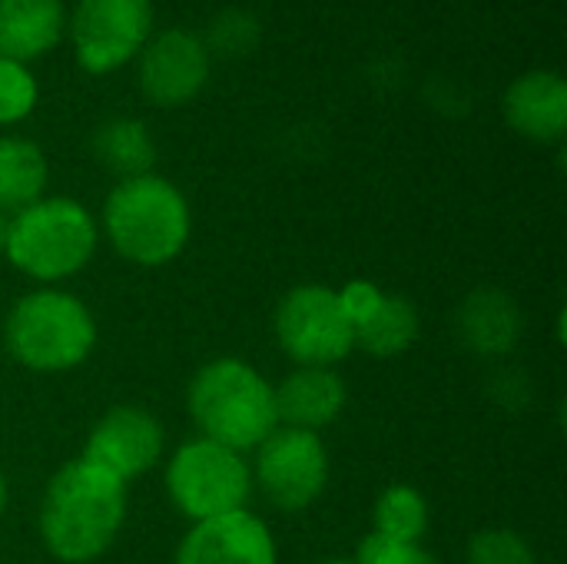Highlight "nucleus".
<instances>
[{"label": "nucleus", "instance_id": "nucleus-17", "mask_svg": "<svg viewBox=\"0 0 567 564\" xmlns=\"http://www.w3.org/2000/svg\"><path fill=\"white\" fill-rule=\"evenodd\" d=\"M90 153L103 170H110L120 180L153 173L156 163V140L143 120L133 116H113L103 120L90 136Z\"/></svg>", "mask_w": 567, "mask_h": 564}, {"label": "nucleus", "instance_id": "nucleus-16", "mask_svg": "<svg viewBox=\"0 0 567 564\" xmlns=\"http://www.w3.org/2000/svg\"><path fill=\"white\" fill-rule=\"evenodd\" d=\"M63 27V0H0V57L37 60L60 43Z\"/></svg>", "mask_w": 567, "mask_h": 564}, {"label": "nucleus", "instance_id": "nucleus-23", "mask_svg": "<svg viewBox=\"0 0 567 564\" xmlns=\"http://www.w3.org/2000/svg\"><path fill=\"white\" fill-rule=\"evenodd\" d=\"M259 40V23L252 13H243V10H226L213 20L209 27V43L206 50H219V53H246L252 50Z\"/></svg>", "mask_w": 567, "mask_h": 564}, {"label": "nucleus", "instance_id": "nucleus-14", "mask_svg": "<svg viewBox=\"0 0 567 564\" xmlns=\"http://www.w3.org/2000/svg\"><path fill=\"white\" fill-rule=\"evenodd\" d=\"M505 123L532 143H561L567 133V83L555 70L522 73L502 96Z\"/></svg>", "mask_w": 567, "mask_h": 564}, {"label": "nucleus", "instance_id": "nucleus-28", "mask_svg": "<svg viewBox=\"0 0 567 564\" xmlns=\"http://www.w3.org/2000/svg\"><path fill=\"white\" fill-rule=\"evenodd\" d=\"M316 564H355L352 558H322V562H316Z\"/></svg>", "mask_w": 567, "mask_h": 564}, {"label": "nucleus", "instance_id": "nucleus-12", "mask_svg": "<svg viewBox=\"0 0 567 564\" xmlns=\"http://www.w3.org/2000/svg\"><path fill=\"white\" fill-rule=\"evenodd\" d=\"M173 564H279L276 535L249 509L196 522L176 545Z\"/></svg>", "mask_w": 567, "mask_h": 564}, {"label": "nucleus", "instance_id": "nucleus-8", "mask_svg": "<svg viewBox=\"0 0 567 564\" xmlns=\"http://www.w3.org/2000/svg\"><path fill=\"white\" fill-rule=\"evenodd\" d=\"M252 452V489H259L262 499L282 515H299L312 509L329 489L332 462L319 432L279 425Z\"/></svg>", "mask_w": 567, "mask_h": 564}, {"label": "nucleus", "instance_id": "nucleus-6", "mask_svg": "<svg viewBox=\"0 0 567 564\" xmlns=\"http://www.w3.org/2000/svg\"><path fill=\"white\" fill-rule=\"evenodd\" d=\"M163 485L173 509L196 525L243 512L252 495V472L243 452L196 435L169 452Z\"/></svg>", "mask_w": 567, "mask_h": 564}, {"label": "nucleus", "instance_id": "nucleus-4", "mask_svg": "<svg viewBox=\"0 0 567 564\" xmlns=\"http://www.w3.org/2000/svg\"><path fill=\"white\" fill-rule=\"evenodd\" d=\"M3 349L37 376L73 372L96 349V316L80 296L60 286H37L10 306Z\"/></svg>", "mask_w": 567, "mask_h": 564}, {"label": "nucleus", "instance_id": "nucleus-27", "mask_svg": "<svg viewBox=\"0 0 567 564\" xmlns=\"http://www.w3.org/2000/svg\"><path fill=\"white\" fill-rule=\"evenodd\" d=\"M7 226H10V216L0 213V256H3V246H7Z\"/></svg>", "mask_w": 567, "mask_h": 564}, {"label": "nucleus", "instance_id": "nucleus-22", "mask_svg": "<svg viewBox=\"0 0 567 564\" xmlns=\"http://www.w3.org/2000/svg\"><path fill=\"white\" fill-rule=\"evenodd\" d=\"M37 76L23 63L0 57V126L27 120L37 106Z\"/></svg>", "mask_w": 567, "mask_h": 564}, {"label": "nucleus", "instance_id": "nucleus-19", "mask_svg": "<svg viewBox=\"0 0 567 564\" xmlns=\"http://www.w3.org/2000/svg\"><path fill=\"white\" fill-rule=\"evenodd\" d=\"M50 166L43 150L23 136H0V213L13 216L43 199Z\"/></svg>", "mask_w": 567, "mask_h": 564}, {"label": "nucleus", "instance_id": "nucleus-20", "mask_svg": "<svg viewBox=\"0 0 567 564\" xmlns=\"http://www.w3.org/2000/svg\"><path fill=\"white\" fill-rule=\"evenodd\" d=\"M432 525L429 502L419 489L395 482L372 505V532L395 545H422Z\"/></svg>", "mask_w": 567, "mask_h": 564}, {"label": "nucleus", "instance_id": "nucleus-21", "mask_svg": "<svg viewBox=\"0 0 567 564\" xmlns=\"http://www.w3.org/2000/svg\"><path fill=\"white\" fill-rule=\"evenodd\" d=\"M465 564H538V555L515 529H482L465 545Z\"/></svg>", "mask_w": 567, "mask_h": 564}, {"label": "nucleus", "instance_id": "nucleus-11", "mask_svg": "<svg viewBox=\"0 0 567 564\" xmlns=\"http://www.w3.org/2000/svg\"><path fill=\"white\" fill-rule=\"evenodd\" d=\"M140 57V90L153 106L176 110L196 100L209 80V50L206 40L189 30H163L146 40Z\"/></svg>", "mask_w": 567, "mask_h": 564}, {"label": "nucleus", "instance_id": "nucleus-13", "mask_svg": "<svg viewBox=\"0 0 567 564\" xmlns=\"http://www.w3.org/2000/svg\"><path fill=\"white\" fill-rule=\"evenodd\" d=\"M455 329L468 352L482 359H505L525 336V312L512 293L498 286H478L462 299Z\"/></svg>", "mask_w": 567, "mask_h": 564}, {"label": "nucleus", "instance_id": "nucleus-3", "mask_svg": "<svg viewBox=\"0 0 567 564\" xmlns=\"http://www.w3.org/2000/svg\"><path fill=\"white\" fill-rule=\"evenodd\" d=\"M186 412L203 439L243 455L279 429L276 386L236 356L196 369L186 386Z\"/></svg>", "mask_w": 567, "mask_h": 564}, {"label": "nucleus", "instance_id": "nucleus-15", "mask_svg": "<svg viewBox=\"0 0 567 564\" xmlns=\"http://www.w3.org/2000/svg\"><path fill=\"white\" fill-rule=\"evenodd\" d=\"M349 406V386L336 369L326 366H296L276 386V412L279 425L319 432L339 422Z\"/></svg>", "mask_w": 567, "mask_h": 564}, {"label": "nucleus", "instance_id": "nucleus-26", "mask_svg": "<svg viewBox=\"0 0 567 564\" xmlns=\"http://www.w3.org/2000/svg\"><path fill=\"white\" fill-rule=\"evenodd\" d=\"M7 509H10V482H7V475L0 472V519L7 515Z\"/></svg>", "mask_w": 567, "mask_h": 564}, {"label": "nucleus", "instance_id": "nucleus-25", "mask_svg": "<svg viewBox=\"0 0 567 564\" xmlns=\"http://www.w3.org/2000/svg\"><path fill=\"white\" fill-rule=\"evenodd\" d=\"M336 293H339V302H342V309H346V316H349V322L355 329L359 322H365L372 316V309L379 306V299H382L385 289L375 286L372 279H352V283H346Z\"/></svg>", "mask_w": 567, "mask_h": 564}, {"label": "nucleus", "instance_id": "nucleus-9", "mask_svg": "<svg viewBox=\"0 0 567 564\" xmlns=\"http://www.w3.org/2000/svg\"><path fill=\"white\" fill-rule=\"evenodd\" d=\"M153 33L150 0H80L70 17L76 63L93 73H113L130 63Z\"/></svg>", "mask_w": 567, "mask_h": 564}, {"label": "nucleus", "instance_id": "nucleus-1", "mask_svg": "<svg viewBox=\"0 0 567 564\" xmlns=\"http://www.w3.org/2000/svg\"><path fill=\"white\" fill-rule=\"evenodd\" d=\"M126 485L86 459L60 465L40 499L37 532L47 555L60 564L103 558L126 525Z\"/></svg>", "mask_w": 567, "mask_h": 564}, {"label": "nucleus", "instance_id": "nucleus-10", "mask_svg": "<svg viewBox=\"0 0 567 564\" xmlns=\"http://www.w3.org/2000/svg\"><path fill=\"white\" fill-rule=\"evenodd\" d=\"M163 455H166L163 422L143 406H113L93 422L80 459L93 462L96 469L130 485L133 479L153 472L163 462Z\"/></svg>", "mask_w": 567, "mask_h": 564}, {"label": "nucleus", "instance_id": "nucleus-18", "mask_svg": "<svg viewBox=\"0 0 567 564\" xmlns=\"http://www.w3.org/2000/svg\"><path fill=\"white\" fill-rule=\"evenodd\" d=\"M419 332L422 319L415 302L402 293H382L372 316L355 326V349L372 359H399L419 342Z\"/></svg>", "mask_w": 567, "mask_h": 564}, {"label": "nucleus", "instance_id": "nucleus-2", "mask_svg": "<svg viewBox=\"0 0 567 564\" xmlns=\"http://www.w3.org/2000/svg\"><path fill=\"white\" fill-rule=\"evenodd\" d=\"M100 236L120 259L140 269L169 266L193 236L189 199L159 173L120 180L100 209Z\"/></svg>", "mask_w": 567, "mask_h": 564}, {"label": "nucleus", "instance_id": "nucleus-24", "mask_svg": "<svg viewBox=\"0 0 567 564\" xmlns=\"http://www.w3.org/2000/svg\"><path fill=\"white\" fill-rule=\"evenodd\" d=\"M355 564H439L432 552H425L422 545H395L379 539L375 532H369L355 552Z\"/></svg>", "mask_w": 567, "mask_h": 564}, {"label": "nucleus", "instance_id": "nucleus-7", "mask_svg": "<svg viewBox=\"0 0 567 564\" xmlns=\"http://www.w3.org/2000/svg\"><path fill=\"white\" fill-rule=\"evenodd\" d=\"M272 336L296 366L336 369L355 352V329L339 293L322 283H299L276 302Z\"/></svg>", "mask_w": 567, "mask_h": 564}, {"label": "nucleus", "instance_id": "nucleus-5", "mask_svg": "<svg viewBox=\"0 0 567 564\" xmlns=\"http://www.w3.org/2000/svg\"><path fill=\"white\" fill-rule=\"evenodd\" d=\"M100 246L96 216L70 196H43L10 216L7 263L37 286H60L80 276Z\"/></svg>", "mask_w": 567, "mask_h": 564}]
</instances>
